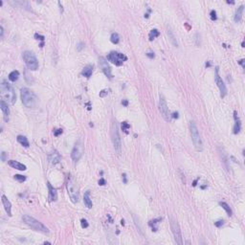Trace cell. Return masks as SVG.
Returning <instances> with one entry per match:
<instances>
[{"label":"cell","mask_w":245,"mask_h":245,"mask_svg":"<svg viewBox=\"0 0 245 245\" xmlns=\"http://www.w3.org/2000/svg\"><path fill=\"white\" fill-rule=\"evenodd\" d=\"M110 40L114 44H118L119 41H120V37H119V35L117 33H112L110 37Z\"/></svg>","instance_id":"f1b7e54d"},{"label":"cell","mask_w":245,"mask_h":245,"mask_svg":"<svg viewBox=\"0 0 245 245\" xmlns=\"http://www.w3.org/2000/svg\"><path fill=\"white\" fill-rule=\"evenodd\" d=\"M239 63L240 64L241 66H242V68H244V59H241V60H239Z\"/></svg>","instance_id":"ee69618b"},{"label":"cell","mask_w":245,"mask_h":245,"mask_svg":"<svg viewBox=\"0 0 245 245\" xmlns=\"http://www.w3.org/2000/svg\"><path fill=\"white\" fill-rule=\"evenodd\" d=\"M20 96L22 103L28 108H35L38 104V99L37 95L29 88L24 87L20 90Z\"/></svg>","instance_id":"6da1fadb"},{"label":"cell","mask_w":245,"mask_h":245,"mask_svg":"<svg viewBox=\"0 0 245 245\" xmlns=\"http://www.w3.org/2000/svg\"><path fill=\"white\" fill-rule=\"evenodd\" d=\"M66 187H67L68 194H69L72 202H73V203L78 202V200H79V188H78V184L76 183L75 179L72 177L71 175H68V177H67Z\"/></svg>","instance_id":"5b68a950"},{"label":"cell","mask_w":245,"mask_h":245,"mask_svg":"<svg viewBox=\"0 0 245 245\" xmlns=\"http://www.w3.org/2000/svg\"><path fill=\"white\" fill-rule=\"evenodd\" d=\"M206 66H208V67H209V66H211V63H210V62L206 63Z\"/></svg>","instance_id":"c3c4849f"},{"label":"cell","mask_w":245,"mask_h":245,"mask_svg":"<svg viewBox=\"0 0 245 245\" xmlns=\"http://www.w3.org/2000/svg\"><path fill=\"white\" fill-rule=\"evenodd\" d=\"M22 57H23V59L25 61V63H26V66L28 67V69L30 70H37L38 68V61L37 57L35 56V54L33 52H30V51H25L22 54Z\"/></svg>","instance_id":"8992f818"},{"label":"cell","mask_w":245,"mask_h":245,"mask_svg":"<svg viewBox=\"0 0 245 245\" xmlns=\"http://www.w3.org/2000/svg\"><path fill=\"white\" fill-rule=\"evenodd\" d=\"M111 139H112V143H113L115 150L120 154L122 143H121V138H120V134H119L118 125H117L116 122H113L112 125H111Z\"/></svg>","instance_id":"52a82bcc"},{"label":"cell","mask_w":245,"mask_h":245,"mask_svg":"<svg viewBox=\"0 0 245 245\" xmlns=\"http://www.w3.org/2000/svg\"><path fill=\"white\" fill-rule=\"evenodd\" d=\"M129 128H130V125H129L127 122H122V129L125 133H127V129H129Z\"/></svg>","instance_id":"4dcf8cb0"},{"label":"cell","mask_w":245,"mask_h":245,"mask_svg":"<svg viewBox=\"0 0 245 245\" xmlns=\"http://www.w3.org/2000/svg\"><path fill=\"white\" fill-rule=\"evenodd\" d=\"M159 35H160L159 31L156 30V29H153V30H151V31L149 32V40H153L154 38H157V37H159Z\"/></svg>","instance_id":"83f0119b"},{"label":"cell","mask_w":245,"mask_h":245,"mask_svg":"<svg viewBox=\"0 0 245 245\" xmlns=\"http://www.w3.org/2000/svg\"><path fill=\"white\" fill-rule=\"evenodd\" d=\"M18 78H19V72L16 71V70L11 72V73L9 74V80L11 81H13V82H14L18 80Z\"/></svg>","instance_id":"484cf974"},{"label":"cell","mask_w":245,"mask_h":245,"mask_svg":"<svg viewBox=\"0 0 245 245\" xmlns=\"http://www.w3.org/2000/svg\"><path fill=\"white\" fill-rule=\"evenodd\" d=\"M0 31H1V38H3V34H4V31H3V27H0Z\"/></svg>","instance_id":"bcb514c9"},{"label":"cell","mask_w":245,"mask_h":245,"mask_svg":"<svg viewBox=\"0 0 245 245\" xmlns=\"http://www.w3.org/2000/svg\"><path fill=\"white\" fill-rule=\"evenodd\" d=\"M107 59L109 61H111L113 64L117 66H121L122 65V63H124V61H125L127 59V57L124 55V54L122 53H119V52H110L108 54V56H107Z\"/></svg>","instance_id":"ba28073f"},{"label":"cell","mask_w":245,"mask_h":245,"mask_svg":"<svg viewBox=\"0 0 245 245\" xmlns=\"http://www.w3.org/2000/svg\"><path fill=\"white\" fill-rule=\"evenodd\" d=\"M159 111L166 121L167 122L171 121V115L170 113V110H169L167 102H166V99L164 98V96L161 94H160V101H159Z\"/></svg>","instance_id":"8fae6325"},{"label":"cell","mask_w":245,"mask_h":245,"mask_svg":"<svg viewBox=\"0 0 245 245\" xmlns=\"http://www.w3.org/2000/svg\"><path fill=\"white\" fill-rule=\"evenodd\" d=\"M22 219L29 227H31V228L34 229L35 231L40 232V233H43V234H48L49 233V229L47 228V227H46L45 225H43L41 222H39L35 218L30 217V215H24L22 217Z\"/></svg>","instance_id":"277c9868"},{"label":"cell","mask_w":245,"mask_h":245,"mask_svg":"<svg viewBox=\"0 0 245 245\" xmlns=\"http://www.w3.org/2000/svg\"><path fill=\"white\" fill-rule=\"evenodd\" d=\"M172 117L177 119V118H178V112H174L173 114H172Z\"/></svg>","instance_id":"f6af8a7d"},{"label":"cell","mask_w":245,"mask_h":245,"mask_svg":"<svg viewBox=\"0 0 245 245\" xmlns=\"http://www.w3.org/2000/svg\"><path fill=\"white\" fill-rule=\"evenodd\" d=\"M210 16H211V19L212 21H215V20H217V12H215V10H212L211 11V13H210Z\"/></svg>","instance_id":"1f68e13d"},{"label":"cell","mask_w":245,"mask_h":245,"mask_svg":"<svg viewBox=\"0 0 245 245\" xmlns=\"http://www.w3.org/2000/svg\"><path fill=\"white\" fill-rule=\"evenodd\" d=\"M6 157H7V153H6V152H4V151H3V152L1 153V159H2V161H3V162H5V161H6Z\"/></svg>","instance_id":"74e56055"},{"label":"cell","mask_w":245,"mask_h":245,"mask_svg":"<svg viewBox=\"0 0 245 245\" xmlns=\"http://www.w3.org/2000/svg\"><path fill=\"white\" fill-rule=\"evenodd\" d=\"M215 84H217L219 90H220L221 98H224V97L227 95V88H226V85L224 84V82H223V81H222V79L220 78V76H219L218 66L215 67Z\"/></svg>","instance_id":"7c38bea8"},{"label":"cell","mask_w":245,"mask_h":245,"mask_svg":"<svg viewBox=\"0 0 245 245\" xmlns=\"http://www.w3.org/2000/svg\"><path fill=\"white\" fill-rule=\"evenodd\" d=\"M13 178L17 180L18 182H24L25 180H26V176H24V175H20V174H16L13 176Z\"/></svg>","instance_id":"f546056e"},{"label":"cell","mask_w":245,"mask_h":245,"mask_svg":"<svg viewBox=\"0 0 245 245\" xmlns=\"http://www.w3.org/2000/svg\"><path fill=\"white\" fill-rule=\"evenodd\" d=\"M81 224L82 228H87V227H88V223H87V221L85 220V219H81Z\"/></svg>","instance_id":"836d02e7"},{"label":"cell","mask_w":245,"mask_h":245,"mask_svg":"<svg viewBox=\"0 0 245 245\" xmlns=\"http://www.w3.org/2000/svg\"><path fill=\"white\" fill-rule=\"evenodd\" d=\"M244 10V6L241 5L239 8H237V10L236 11V14H235V21L237 23H239L241 21V18H242V13Z\"/></svg>","instance_id":"7402d4cb"},{"label":"cell","mask_w":245,"mask_h":245,"mask_svg":"<svg viewBox=\"0 0 245 245\" xmlns=\"http://www.w3.org/2000/svg\"><path fill=\"white\" fill-rule=\"evenodd\" d=\"M234 120H235V125H234V133L235 134H239L241 130V122L240 119L237 115V111H234Z\"/></svg>","instance_id":"2e32d148"},{"label":"cell","mask_w":245,"mask_h":245,"mask_svg":"<svg viewBox=\"0 0 245 245\" xmlns=\"http://www.w3.org/2000/svg\"><path fill=\"white\" fill-rule=\"evenodd\" d=\"M197 180H198V178H197L196 180H194V182H193V187H195V186H196V184H197Z\"/></svg>","instance_id":"7dc6e473"},{"label":"cell","mask_w":245,"mask_h":245,"mask_svg":"<svg viewBox=\"0 0 245 245\" xmlns=\"http://www.w3.org/2000/svg\"><path fill=\"white\" fill-rule=\"evenodd\" d=\"M215 225L217 227V228H220L221 226L224 225V220H217V222H215Z\"/></svg>","instance_id":"d6a6232c"},{"label":"cell","mask_w":245,"mask_h":245,"mask_svg":"<svg viewBox=\"0 0 245 245\" xmlns=\"http://www.w3.org/2000/svg\"><path fill=\"white\" fill-rule=\"evenodd\" d=\"M35 39H39V40H44V37H43V35H38V34H35Z\"/></svg>","instance_id":"e575fe53"},{"label":"cell","mask_w":245,"mask_h":245,"mask_svg":"<svg viewBox=\"0 0 245 245\" xmlns=\"http://www.w3.org/2000/svg\"><path fill=\"white\" fill-rule=\"evenodd\" d=\"M1 200H2L3 206H4V208H5L6 212L8 214L9 217H12V204H11L10 200L5 195L1 196Z\"/></svg>","instance_id":"e0dca14e"},{"label":"cell","mask_w":245,"mask_h":245,"mask_svg":"<svg viewBox=\"0 0 245 245\" xmlns=\"http://www.w3.org/2000/svg\"><path fill=\"white\" fill-rule=\"evenodd\" d=\"M168 35H169V38H170L171 42L172 43V45H173L174 47H178V42L176 40V37L174 35L173 32H172L171 28L170 26L168 27Z\"/></svg>","instance_id":"ffe728a7"},{"label":"cell","mask_w":245,"mask_h":245,"mask_svg":"<svg viewBox=\"0 0 245 245\" xmlns=\"http://www.w3.org/2000/svg\"><path fill=\"white\" fill-rule=\"evenodd\" d=\"M171 228L172 234H173L175 242L177 244H179V245H182L183 241H182L181 230H180V227L178 225L177 221L174 220V219H172V218H171Z\"/></svg>","instance_id":"30bf717a"},{"label":"cell","mask_w":245,"mask_h":245,"mask_svg":"<svg viewBox=\"0 0 245 245\" xmlns=\"http://www.w3.org/2000/svg\"><path fill=\"white\" fill-rule=\"evenodd\" d=\"M99 185H100V186L106 185V180H104L103 178H101V179L99 180Z\"/></svg>","instance_id":"f35d334b"},{"label":"cell","mask_w":245,"mask_h":245,"mask_svg":"<svg viewBox=\"0 0 245 245\" xmlns=\"http://www.w3.org/2000/svg\"><path fill=\"white\" fill-rule=\"evenodd\" d=\"M219 205L224 209V210L226 211L227 212V215H229V217H232V215H233V211H232V209L230 208V206L228 204H227L226 202H219Z\"/></svg>","instance_id":"4316f807"},{"label":"cell","mask_w":245,"mask_h":245,"mask_svg":"<svg viewBox=\"0 0 245 245\" xmlns=\"http://www.w3.org/2000/svg\"><path fill=\"white\" fill-rule=\"evenodd\" d=\"M106 94H107V90H103V91L100 93V97H102L103 98V97H104Z\"/></svg>","instance_id":"ab89813d"},{"label":"cell","mask_w":245,"mask_h":245,"mask_svg":"<svg viewBox=\"0 0 245 245\" xmlns=\"http://www.w3.org/2000/svg\"><path fill=\"white\" fill-rule=\"evenodd\" d=\"M17 142H18L20 145H22L23 147H28L29 146H30L28 139L25 136H23V135H18V136H17Z\"/></svg>","instance_id":"d4e9b609"},{"label":"cell","mask_w":245,"mask_h":245,"mask_svg":"<svg viewBox=\"0 0 245 245\" xmlns=\"http://www.w3.org/2000/svg\"><path fill=\"white\" fill-rule=\"evenodd\" d=\"M99 65L101 67V69L103 72V74L106 76L107 78L111 80L112 79V72H111V68L109 66L107 60L104 59L103 57H99Z\"/></svg>","instance_id":"4fadbf2b"},{"label":"cell","mask_w":245,"mask_h":245,"mask_svg":"<svg viewBox=\"0 0 245 245\" xmlns=\"http://www.w3.org/2000/svg\"><path fill=\"white\" fill-rule=\"evenodd\" d=\"M147 56L149 57H150V59H153V57H154V53H151V52L150 53H147Z\"/></svg>","instance_id":"7bdbcfd3"},{"label":"cell","mask_w":245,"mask_h":245,"mask_svg":"<svg viewBox=\"0 0 245 245\" xmlns=\"http://www.w3.org/2000/svg\"><path fill=\"white\" fill-rule=\"evenodd\" d=\"M0 91H1V97L2 100H4L7 103L13 104L16 103V95L14 92V89L10 84H8L7 81H3L0 84Z\"/></svg>","instance_id":"7a4b0ae2"},{"label":"cell","mask_w":245,"mask_h":245,"mask_svg":"<svg viewBox=\"0 0 245 245\" xmlns=\"http://www.w3.org/2000/svg\"><path fill=\"white\" fill-rule=\"evenodd\" d=\"M84 43H82V42H81L80 44L78 45V48H77V50H78L79 52H80V51H81V49L84 48Z\"/></svg>","instance_id":"8d00e7d4"},{"label":"cell","mask_w":245,"mask_h":245,"mask_svg":"<svg viewBox=\"0 0 245 245\" xmlns=\"http://www.w3.org/2000/svg\"><path fill=\"white\" fill-rule=\"evenodd\" d=\"M61 133H62V129L59 128V129H56V130L54 131V135H55V136H59V134H61Z\"/></svg>","instance_id":"d590c367"},{"label":"cell","mask_w":245,"mask_h":245,"mask_svg":"<svg viewBox=\"0 0 245 245\" xmlns=\"http://www.w3.org/2000/svg\"><path fill=\"white\" fill-rule=\"evenodd\" d=\"M84 201L85 206L87 207L88 209L92 208V200H91V198H90V192L89 190L85 192L84 195Z\"/></svg>","instance_id":"cb8c5ba5"},{"label":"cell","mask_w":245,"mask_h":245,"mask_svg":"<svg viewBox=\"0 0 245 245\" xmlns=\"http://www.w3.org/2000/svg\"><path fill=\"white\" fill-rule=\"evenodd\" d=\"M122 106H128V102H127V100H122Z\"/></svg>","instance_id":"b9f144b4"},{"label":"cell","mask_w":245,"mask_h":245,"mask_svg":"<svg viewBox=\"0 0 245 245\" xmlns=\"http://www.w3.org/2000/svg\"><path fill=\"white\" fill-rule=\"evenodd\" d=\"M48 160L49 162L51 163L52 165H56L57 163H59L60 161V155L59 153L57 152V150H52L51 152L49 153V156H48Z\"/></svg>","instance_id":"9a60e30c"},{"label":"cell","mask_w":245,"mask_h":245,"mask_svg":"<svg viewBox=\"0 0 245 245\" xmlns=\"http://www.w3.org/2000/svg\"><path fill=\"white\" fill-rule=\"evenodd\" d=\"M190 136H192V140L193 143V146L195 147L197 151H202L203 150V143L201 140V137L198 131L197 125L193 121L190 122Z\"/></svg>","instance_id":"3957f363"},{"label":"cell","mask_w":245,"mask_h":245,"mask_svg":"<svg viewBox=\"0 0 245 245\" xmlns=\"http://www.w3.org/2000/svg\"><path fill=\"white\" fill-rule=\"evenodd\" d=\"M122 179H124V183H125V184H127V174H125V173H124V174H122Z\"/></svg>","instance_id":"60d3db41"},{"label":"cell","mask_w":245,"mask_h":245,"mask_svg":"<svg viewBox=\"0 0 245 245\" xmlns=\"http://www.w3.org/2000/svg\"><path fill=\"white\" fill-rule=\"evenodd\" d=\"M161 220H162V218L161 217H158V218H154V219H152V220H150L149 222V225L150 226V228L152 229L153 232H157L158 225H159V223H160Z\"/></svg>","instance_id":"44dd1931"},{"label":"cell","mask_w":245,"mask_h":245,"mask_svg":"<svg viewBox=\"0 0 245 245\" xmlns=\"http://www.w3.org/2000/svg\"><path fill=\"white\" fill-rule=\"evenodd\" d=\"M93 73V66L92 65H86L81 71V75L84 76L85 78H90Z\"/></svg>","instance_id":"603a6c76"},{"label":"cell","mask_w":245,"mask_h":245,"mask_svg":"<svg viewBox=\"0 0 245 245\" xmlns=\"http://www.w3.org/2000/svg\"><path fill=\"white\" fill-rule=\"evenodd\" d=\"M84 144H82L81 140L79 139L77 142H76L75 146L73 147V150H72L71 153V157L73 159L74 162H78L81 159L82 154H84Z\"/></svg>","instance_id":"9c48e42d"},{"label":"cell","mask_w":245,"mask_h":245,"mask_svg":"<svg viewBox=\"0 0 245 245\" xmlns=\"http://www.w3.org/2000/svg\"><path fill=\"white\" fill-rule=\"evenodd\" d=\"M0 108H1L2 112H3V116H4V121L8 122L9 121V115H10V109H9V106L4 100H1L0 102Z\"/></svg>","instance_id":"5bb4252c"},{"label":"cell","mask_w":245,"mask_h":245,"mask_svg":"<svg viewBox=\"0 0 245 245\" xmlns=\"http://www.w3.org/2000/svg\"><path fill=\"white\" fill-rule=\"evenodd\" d=\"M8 164H9L10 167L16 169V170H18V171H26V170H27L26 166L23 165V164H21V163H19V162H17V161L10 160V161H8Z\"/></svg>","instance_id":"ac0fdd59"},{"label":"cell","mask_w":245,"mask_h":245,"mask_svg":"<svg viewBox=\"0 0 245 245\" xmlns=\"http://www.w3.org/2000/svg\"><path fill=\"white\" fill-rule=\"evenodd\" d=\"M47 187L49 190V200L50 201H56L57 199V193L55 188H53L52 185L49 182H47Z\"/></svg>","instance_id":"d6986e66"}]
</instances>
